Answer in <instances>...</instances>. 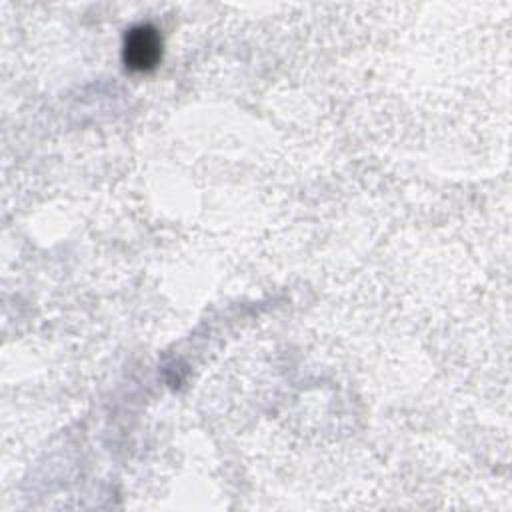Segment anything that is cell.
<instances>
[{
	"instance_id": "6da1fadb",
	"label": "cell",
	"mask_w": 512,
	"mask_h": 512,
	"mask_svg": "<svg viewBox=\"0 0 512 512\" xmlns=\"http://www.w3.org/2000/svg\"><path fill=\"white\" fill-rule=\"evenodd\" d=\"M124 64L134 72L156 68L162 56V42L152 26H136L124 40Z\"/></svg>"
}]
</instances>
